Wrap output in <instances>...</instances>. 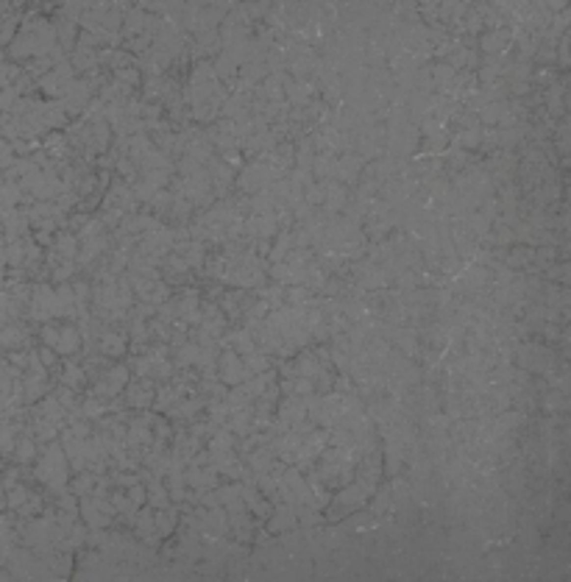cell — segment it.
<instances>
[{
	"instance_id": "6da1fadb",
	"label": "cell",
	"mask_w": 571,
	"mask_h": 582,
	"mask_svg": "<svg viewBox=\"0 0 571 582\" xmlns=\"http://www.w3.org/2000/svg\"><path fill=\"white\" fill-rule=\"evenodd\" d=\"M81 510H84V518H87L89 527H106L109 518H112V515H104L101 510H98L95 499H84V502H81Z\"/></svg>"
},
{
	"instance_id": "7a4b0ae2",
	"label": "cell",
	"mask_w": 571,
	"mask_h": 582,
	"mask_svg": "<svg viewBox=\"0 0 571 582\" xmlns=\"http://www.w3.org/2000/svg\"><path fill=\"white\" fill-rule=\"evenodd\" d=\"M220 368H223V379L229 385H237L240 382V373H242V365L237 360V354H223V362H220Z\"/></svg>"
},
{
	"instance_id": "3957f363",
	"label": "cell",
	"mask_w": 571,
	"mask_h": 582,
	"mask_svg": "<svg viewBox=\"0 0 571 582\" xmlns=\"http://www.w3.org/2000/svg\"><path fill=\"white\" fill-rule=\"evenodd\" d=\"M78 348V332L76 329H61L59 332V340H56V345H53V351L56 354H73Z\"/></svg>"
},
{
	"instance_id": "277c9868",
	"label": "cell",
	"mask_w": 571,
	"mask_h": 582,
	"mask_svg": "<svg viewBox=\"0 0 571 582\" xmlns=\"http://www.w3.org/2000/svg\"><path fill=\"white\" fill-rule=\"evenodd\" d=\"M101 348H104L106 354H123V351H126V343H123L120 334L109 332V334H104V340H101Z\"/></svg>"
},
{
	"instance_id": "5b68a950",
	"label": "cell",
	"mask_w": 571,
	"mask_h": 582,
	"mask_svg": "<svg viewBox=\"0 0 571 582\" xmlns=\"http://www.w3.org/2000/svg\"><path fill=\"white\" fill-rule=\"evenodd\" d=\"M137 529H139V535L145 540H151V543H156V538H154V515H148V513H142V518L137 521Z\"/></svg>"
},
{
	"instance_id": "8992f818",
	"label": "cell",
	"mask_w": 571,
	"mask_h": 582,
	"mask_svg": "<svg viewBox=\"0 0 571 582\" xmlns=\"http://www.w3.org/2000/svg\"><path fill=\"white\" fill-rule=\"evenodd\" d=\"M151 504L154 507H167V493L156 479H151Z\"/></svg>"
},
{
	"instance_id": "52a82bcc",
	"label": "cell",
	"mask_w": 571,
	"mask_h": 582,
	"mask_svg": "<svg viewBox=\"0 0 571 582\" xmlns=\"http://www.w3.org/2000/svg\"><path fill=\"white\" fill-rule=\"evenodd\" d=\"M56 248H59V254H61V257H73V254H76V237H73V234H61V237H59V242H56Z\"/></svg>"
},
{
	"instance_id": "ba28073f",
	"label": "cell",
	"mask_w": 571,
	"mask_h": 582,
	"mask_svg": "<svg viewBox=\"0 0 571 582\" xmlns=\"http://www.w3.org/2000/svg\"><path fill=\"white\" fill-rule=\"evenodd\" d=\"M232 435L229 432H217L215 437H212V451H229L232 449Z\"/></svg>"
},
{
	"instance_id": "9c48e42d",
	"label": "cell",
	"mask_w": 571,
	"mask_h": 582,
	"mask_svg": "<svg viewBox=\"0 0 571 582\" xmlns=\"http://www.w3.org/2000/svg\"><path fill=\"white\" fill-rule=\"evenodd\" d=\"M268 368V360L262 357V354H248V360H245V373H251V370H265Z\"/></svg>"
},
{
	"instance_id": "30bf717a",
	"label": "cell",
	"mask_w": 571,
	"mask_h": 582,
	"mask_svg": "<svg viewBox=\"0 0 571 582\" xmlns=\"http://www.w3.org/2000/svg\"><path fill=\"white\" fill-rule=\"evenodd\" d=\"M156 524H159V532L167 535V532L176 527V513H159L156 515Z\"/></svg>"
},
{
	"instance_id": "8fae6325",
	"label": "cell",
	"mask_w": 571,
	"mask_h": 582,
	"mask_svg": "<svg viewBox=\"0 0 571 582\" xmlns=\"http://www.w3.org/2000/svg\"><path fill=\"white\" fill-rule=\"evenodd\" d=\"M279 518H273V529H285V527H290L293 524V513H290V507H285V510H279Z\"/></svg>"
},
{
	"instance_id": "7c38bea8",
	"label": "cell",
	"mask_w": 571,
	"mask_h": 582,
	"mask_svg": "<svg viewBox=\"0 0 571 582\" xmlns=\"http://www.w3.org/2000/svg\"><path fill=\"white\" fill-rule=\"evenodd\" d=\"M64 382H67L70 387H76L78 382H84V370L78 368V365H67V376H64Z\"/></svg>"
},
{
	"instance_id": "4fadbf2b",
	"label": "cell",
	"mask_w": 571,
	"mask_h": 582,
	"mask_svg": "<svg viewBox=\"0 0 571 582\" xmlns=\"http://www.w3.org/2000/svg\"><path fill=\"white\" fill-rule=\"evenodd\" d=\"M179 357H182V360H179L182 365H190V362H195V360H198V345H184Z\"/></svg>"
},
{
	"instance_id": "5bb4252c",
	"label": "cell",
	"mask_w": 571,
	"mask_h": 582,
	"mask_svg": "<svg viewBox=\"0 0 571 582\" xmlns=\"http://www.w3.org/2000/svg\"><path fill=\"white\" fill-rule=\"evenodd\" d=\"M134 192H137V198H142V201H151V198H154V192H156V187L151 184V181H142V184H137V189H134Z\"/></svg>"
},
{
	"instance_id": "9a60e30c",
	"label": "cell",
	"mask_w": 571,
	"mask_h": 582,
	"mask_svg": "<svg viewBox=\"0 0 571 582\" xmlns=\"http://www.w3.org/2000/svg\"><path fill=\"white\" fill-rule=\"evenodd\" d=\"M496 45H504V34H488V36H482V48H485V51H496Z\"/></svg>"
},
{
	"instance_id": "2e32d148",
	"label": "cell",
	"mask_w": 571,
	"mask_h": 582,
	"mask_svg": "<svg viewBox=\"0 0 571 582\" xmlns=\"http://www.w3.org/2000/svg\"><path fill=\"white\" fill-rule=\"evenodd\" d=\"M234 343L240 345V351H254V340L248 337V332H240V334H234Z\"/></svg>"
},
{
	"instance_id": "e0dca14e",
	"label": "cell",
	"mask_w": 571,
	"mask_h": 582,
	"mask_svg": "<svg viewBox=\"0 0 571 582\" xmlns=\"http://www.w3.org/2000/svg\"><path fill=\"white\" fill-rule=\"evenodd\" d=\"M298 370L310 376V373H315V370H318V365H315V360H312V357H301V360H298Z\"/></svg>"
},
{
	"instance_id": "ac0fdd59",
	"label": "cell",
	"mask_w": 571,
	"mask_h": 582,
	"mask_svg": "<svg viewBox=\"0 0 571 582\" xmlns=\"http://www.w3.org/2000/svg\"><path fill=\"white\" fill-rule=\"evenodd\" d=\"M26 499H28L26 488H14V490H11V496H9V504H11V507H20Z\"/></svg>"
},
{
	"instance_id": "d6986e66",
	"label": "cell",
	"mask_w": 571,
	"mask_h": 582,
	"mask_svg": "<svg viewBox=\"0 0 571 582\" xmlns=\"http://www.w3.org/2000/svg\"><path fill=\"white\" fill-rule=\"evenodd\" d=\"M17 454H20V460H31V457L36 454V449H34V443H31V440H23Z\"/></svg>"
},
{
	"instance_id": "ffe728a7",
	"label": "cell",
	"mask_w": 571,
	"mask_h": 582,
	"mask_svg": "<svg viewBox=\"0 0 571 582\" xmlns=\"http://www.w3.org/2000/svg\"><path fill=\"white\" fill-rule=\"evenodd\" d=\"M187 248V262H192V265H201V245L195 242V245H184Z\"/></svg>"
},
{
	"instance_id": "44dd1931",
	"label": "cell",
	"mask_w": 571,
	"mask_h": 582,
	"mask_svg": "<svg viewBox=\"0 0 571 582\" xmlns=\"http://www.w3.org/2000/svg\"><path fill=\"white\" fill-rule=\"evenodd\" d=\"M104 410H106V404L95 401V398H89V401L84 404V412H87V415H101Z\"/></svg>"
},
{
	"instance_id": "7402d4cb",
	"label": "cell",
	"mask_w": 571,
	"mask_h": 582,
	"mask_svg": "<svg viewBox=\"0 0 571 582\" xmlns=\"http://www.w3.org/2000/svg\"><path fill=\"white\" fill-rule=\"evenodd\" d=\"M20 340H23V337H20L17 329H6V332H3V345H17Z\"/></svg>"
},
{
	"instance_id": "603a6c76",
	"label": "cell",
	"mask_w": 571,
	"mask_h": 582,
	"mask_svg": "<svg viewBox=\"0 0 571 582\" xmlns=\"http://www.w3.org/2000/svg\"><path fill=\"white\" fill-rule=\"evenodd\" d=\"M129 499H131V502H134V504H142V502H145V490H142V488H139V485H137V482H134V488H131Z\"/></svg>"
},
{
	"instance_id": "cb8c5ba5",
	"label": "cell",
	"mask_w": 571,
	"mask_h": 582,
	"mask_svg": "<svg viewBox=\"0 0 571 582\" xmlns=\"http://www.w3.org/2000/svg\"><path fill=\"white\" fill-rule=\"evenodd\" d=\"M457 137H460V142H463V145H468V148L479 142V139H476V131H463V134H457Z\"/></svg>"
},
{
	"instance_id": "d4e9b609",
	"label": "cell",
	"mask_w": 571,
	"mask_h": 582,
	"mask_svg": "<svg viewBox=\"0 0 571 582\" xmlns=\"http://www.w3.org/2000/svg\"><path fill=\"white\" fill-rule=\"evenodd\" d=\"M89 485H92V479H89V476H81V479L76 482V493H78V496H81V493H87Z\"/></svg>"
},
{
	"instance_id": "484cf974",
	"label": "cell",
	"mask_w": 571,
	"mask_h": 582,
	"mask_svg": "<svg viewBox=\"0 0 571 582\" xmlns=\"http://www.w3.org/2000/svg\"><path fill=\"white\" fill-rule=\"evenodd\" d=\"M117 78H120V81H129V84H134L139 76L134 73V70H120V73H117Z\"/></svg>"
},
{
	"instance_id": "4316f807",
	"label": "cell",
	"mask_w": 571,
	"mask_h": 582,
	"mask_svg": "<svg viewBox=\"0 0 571 582\" xmlns=\"http://www.w3.org/2000/svg\"><path fill=\"white\" fill-rule=\"evenodd\" d=\"M56 340H59V332H56V329H45V343H48V345H56Z\"/></svg>"
},
{
	"instance_id": "83f0119b",
	"label": "cell",
	"mask_w": 571,
	"mask_h": 582,
	"mask_svg": "<svg viewBox=\"0 0 571 582\" xmlns=\"http://www.w3.org/2000/svg\"><path fill=\"white\" fill-rule=\"evenodd\" d=\"M295 390H298V393H312V382H310V379H298Z\"/></svg>"
},
{
	"instance_id": "f1b7e54d",
	"label": "cell",
	"mask_w": 571,
	"mask_h": 582,
	"mask_svg": "<svg viewBox=\"0 0 571 582\" xmlns=\"http://www.w3.org/2000/svg\"><path fill=\"white\" fill-rule=\"evenodd\" d=\"M53 354H56V351H42V357H45V365H53V362H56V360H53Z\"/></svg>"
}]
</instances>
